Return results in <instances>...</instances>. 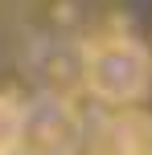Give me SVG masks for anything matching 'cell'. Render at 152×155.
<instances>
[{
  "mask_svg": "<svg viewBox=\"0 0 152 155\" xmlns=\"http://www.w3.org/2000/svg\"><path fill=\"white\" fill-rule=\"evenodd\" d=\"M82 86L103 106H136L152 90V53L144 41L111 33L87 45L82 53Z\"/></svg>",
  "mask_w": 152,
  "mask_h": 155,
  "instance_id": "obj_1",
  "label": "cell"
},
{
  "mask_svg": "<svg viewBox=\"0 0 152 155\" xmlns=\"http://www.w3.org/2000/svg\"><path fill=\"white\" fill-rule=\"evenodd\" d=\"M82 147V114L66 94H37L21 102L16 155H74Z\"/></svg>",
  "mask_w": 152,
  "mask_h": 155,
  "instance_id": "obj_2",
  "label": "cell"
},
{
  "mask_svg": "<svg viewBox=\"0 0 152 155\" xmlns=\"http://www.w3.org/2000/svg\"><path fill=\"white\" fill-rule=\"evenodd\" d=\"M99 155H152V110L115 106V114L103 123Z\"/></svg>",
  "mask_w": 152,
  "mask_h": 155,
  "instance_id": "obj_3",
  "label": "cell"
},
{
  "mask_svg": "<svg viewBox=\"0 0 152 155\" xmlns=\"http://www.w3.org/2000/svg\"><path fill=\"white\" fill-rule=\"evenodd\" d=\"M16 127H21V102L0 94V155H16Z\"/></svg>",
  "mask_w": 152,
  "mask_h": 155,
  "instance_id": "obj_4",
  "label": "cell"
}]
</instances>
